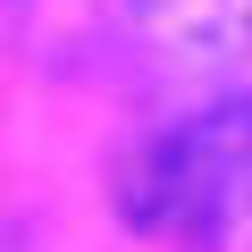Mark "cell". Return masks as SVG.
Listing matches in <instances>:
<instances>
[{
	"label": "cell",
	"instance_id": "cell-1",
	"mask_svg": "<svg viewBox=\"0 0 252 252\" xmlns=\"http://www.w3.org/2000/svg\"><path fill=\"white\" fill-rule=\"evenodd\" d=\"M118 202L143 235L185 252H235L252 244V93L210 101L126 160Z\"/></svg>",
	"mask_w": 252,
	"mask_h": 252
},
{
	"label": "cell",
	"instance_id": "cell-2",
	"mask_svg": "<svg viewBox=\"0 0 252 252\" xmlns=\"http://www.w3.org/2000/svg\"><path fill=\"white\" fill-rule=\"evenodd\" d=\"M135 26L185 59V67H219L252 42V0H135Z\"/></svg>",
	"mask_w": 252,
	"mask_h": 252
}]
</instances>
